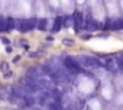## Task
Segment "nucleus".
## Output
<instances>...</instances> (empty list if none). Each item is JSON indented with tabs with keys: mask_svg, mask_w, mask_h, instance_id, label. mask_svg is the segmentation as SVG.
<instances>
[{
	"mask_svg": "<svg viewBox=\"0 0 123 110\" xmlns=\"http://www.w3.org/2000/svg\"><path fill=\"white\" fill-rule=\"evenodd\" d=\"M13 75H15L13 71H7V73L3 74V78H5V80H9V78H13Z\"/></svg>",
	"mask_w": 123,
	"mask_h": 110,
	"instance_id": "obj_15",
	"label": "nucleus"
},
{
	"mask_svg": "<svg viewBox=\"0 0 123 110\" xmlns=\"http://www.w3.org/2000/svg\"><path fill=\"white\" fill-rule=\"evenodd\" d=\"M84 22H86L84 15H83L80 10H75L74 15H73V26L75 28V31H81V29H84Z\"/></svg>",
	"mask_w": 123,
	"mask_h": 110,
	"instance_id": "obj_5",
	"label": "nucleus"
},
{
	"mask_svg": "<svg viewBox=\"0 0 123 110\" xmlns=\"http://www.w3.org/2000/svg\"><path fill=\"white\" fill-rule=\"evenodd\" d=\"M61 28H62V16H58V18L54 19V25H52V28H51V33H52V35H54V33H58Z\"/></svg>",
	"mask_w": 123,
	"mask_h": 110,
	"instance_id": "obj_9",
	"label": "nucleus"
},
{
	"mask_svg": "<svg viewBox=\"0 0 123 110\" xmlns=\"http://www.w3.org/2000/svg\"><path fill=\"white\" fill-rule=\"evenodd\" d=\"M19 106L23 107V109H32V107L36 106V98H35L32 94L23 93L22 97H20V100H19Z\"/></svg>",
	"mask_w": 123,
	"mask_h": 110,
	"instance_id": "obj_4",
	"label": "nucleus"
},
{
	"mask_svg": "<svg viewBox=\"0 0 123 110\" xmlns=\"http://www.w3.org/2000/svg\"><path fill=\"white\" fill-rule=\"evenodd\" d=\"M39 54H42V51H31V52L28 54V57H29V58H39V57H41Z\"/></svg>",
	"mask_w": 123,
	"mask_h": 110,
	"instance_id": "obj_14",
	"label": "nucleus"
},
{
	"mask_svg": "<svg viewBox=\"0 0 123 110\" xmlns=\"http://www.w3.org/2000/svg\"><path fill=\"white\" fill-rule=\"evenodd\" d=\"M0 42H3V43H5L6 46L12 43V42H10V39H7V38H5V36H2V38H0Z\"/></svg>",
	"mask_w": 123,
	"mask_h": 110,
	"instance_id": "obj_17",
	"label": "nucleus"
},
{
	"mask_svg": "<svg viewBox=\"0 0 123 110\" xmlns=\"http://www.w3.org/2000/svg\"><path fill=\"white\" fill-rule=\"evenodd\" d=\"M61 61H62V65L65 67V70L70 71L71 74H80V73H84V71H86V70L81 67V64L78 62V60L74 58V57H71V55L64 54L62 58H61Z\"/></svg>",
	"mask_w": 123,
	"mask_h": 110,
	"instance_id": "obj_1",
	"label": "nucleus"
},
{
	"mask_svg": "<svg viewBox=\"0 0 123 110\" xmlns=\"http://www.w3.org/2000/svg\"><path fill=\"white\" fill-rule=\"evenodd\" d=\"M20 58H22V55H16V57L12 60V62H19V61H20Z\"/></svg>",
	"mask_w": 123,
	"mask_h": 110,
	"instance_id": "obj_18",
	"label": "nucleus"
},
{
	"mask_svg": "<svg viewBox=\"0 0 123 110\" xmlns=\"http://www.w3.org/2000/svg\"><path fill=\"white\" fill-rule=\"evenodd\" d=\"M84 29H87L88 32H90V31L96 32V31L100 29V23H98L94 18H91V15H88V16L86 18V22H84Z\"/></svg>",
	"mask_w": 123,
	"mask_h": 110,
	"instance_id": "obj_7",
	"label": "nucleus"
},
{
	"mask_svg": "<svg viewBox=\"0 0 123 110\" xmlns=\"http://www.w3.org/2000/svg\"><path fill=\"white\" fill-rule=\"evenodd\" d=\"M16 42H18V46H25V45H28V43H29L26 39H18Z\"/></svg>",
	"mask_w": 123,
	"mask_h": 110,
	"instance_id": "obj_16",
	"label": "nucleus"
},
{
	"mask_svg": "<svg viewBox=\"0 0 123 110\" xmlns=\"http://www.w3.org/2000/svg\"><path fill=\"white\" fill-rule=\"evenodd\" d=\"M64 110H74V109H64Z\"/></svg>",
	"mask_w": 123,
	"mask_h": 110,
	"instance_id": "obj_20",
	"label": "nucleus"
},
{
	"mask_svg": "<svg viewBox=\"0 0 123 110\" xmlns=\"http://www.w3.org/2000/svg\"><path fill=\"white\" fill-rule=\"evenodd\" d=\"M106 25H107V28L111 29V31L123 29V18H119V19H109Z\"/></svg>",
	"mask_w": 123,
	"mask_h": 110,
	"instance_id": "obj_8",
	"label": "nucleus"
},
{
	"mask_svg": "<svg viewBox=\"0 0 123 110\" xmlns=\"http://www.w3.org/2000/svg\"><path fill=\"white\" fill-rule=\"evenodd\" d=\"M0 32H5V33L9 32V28H7V19H6V18H0Z\"/></svg>",
	"mask_w": 123,
	"mask_h": 110,
	"instance_id": "obj_11",
	"label": "nucleus"
},
{
	"mask_svg": "<svg viewBox=\"0 0 123 110\" xmlns=\"http://www.w3.org/2000/svg\"><path fill=\"white\" fill-rule=\"evenodd\" d=\"M103 68L109 73H117V65L114 57H106L103 60Z\"/></svg>",
	"mask_w": 123,
	"mask_h": 110,
	"instance_id": "obj_6",
	"label": "nucleus"
},
{
	"mask_svg": "<svg viewBox=\"0 0 123 110\" xmlns=\"http://www.w3.org/2000/svg\"><path fill=\"white\" fill-rule=\"evenodd\" d=\"M48 26H49V20L48 19H38V23H36V29L38 31H41V32H45L46 29H48Z\"/></svg>",
	"mask_w": 123,
	"mask_h": 110,
	"instance_id": "obj_10",
	"label": "nucleus"
},
{
	"mask_svg": "<svg viewBox=\"0 0 123 110\" xmlns=\"http://www.w3.org/2000/svg\"><path fill=\"white\" fill-rule=\"evenodd\" d=\"M78 62L84 70H100L103 68V61L93 57V55H81L78 58Z\"/></svg>",
	"mask_w": 123,
	"mask_h": 110,
	"instance_id": "obj_2",
	"label": "nucleus"
},
{
	"mask_svg": "<svg viewBox=\"0 0 123 110\" xmlns=\"http://www.w3.org/2000/svg\"><path fill=\"white\" fill-rule=\"evenodd\" d=\"M6 52H7V54H10V52H13V48H12L10 45H7V46H6Z\"/></svg>",
	"mask_w": 123,
	"mask_h": 110,
	"instance_id": "obj_19",
	"label": "nucleus"
},
{
	"mask_svg": "<svg viewBox=\"0 0 123 110\" xmlns=\"http://www.w3.org/2000/svg\"><path fill=\"white\" fill-rule=\"evenodd\" d=\"M38 19L36 18H31V19H18L16 20V29L20 33H29L31 31H33L36 28Z\"/></svg>",
	"mask_w": 123,
	"mask_h": 110,
	"instance_id": "obj_3",
	"label": "nucleus"
},
{
	"mask_svg": "<svg viewBox=\"0 0 123 110\" xmlns=\"http://www.w3.org/2000/svg\"><path fill=\"white\" fill-rule=\"evenodd\" d=\"M0 71H2L3 74L7 73V71H10V62H7V61H2V62H0Z\"/></svg>",
	"mask_w": 123,
	"mask_h": 110,
	"instance_id": "obj_12",
	"label": "nucleus"
},
{
	"mask_svg": "<svg viewBox=\"0 0 123 110\" xmlns=\"http://www.w3.org/2000/svg\"><path fill=\"white\" fill-rule=\"evenodd\" d=\"M62 45H65V46H74L75 45V41L71 39V38H64L62 39Z\"/></svg>",
	"mask_w": 123,
	"mask_h": 110,
	"instance_id": "obj_13",
	"label": "nucleus"
}]
</instances>
